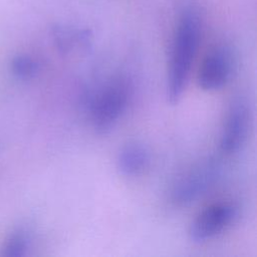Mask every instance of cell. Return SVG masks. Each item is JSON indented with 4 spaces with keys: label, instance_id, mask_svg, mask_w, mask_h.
Returning a JSON list of instances; mask_svg holds the SVG:
<instances>
[{
    "label": "cell",
    "instance_id": "3",
    "mask_svg": "<svg viewBox=\"0 0 257 257\" xmlns=\"http://www.w3.org/2000/svg\"><path fill=\"white\" fill-rule=\"evenodd\" d=\"M221 170V163L214 157L198 162L177 180L171 193L172 201L179 206L195 202L214 186Z\"/></svg>",
    "mask_w": 257,
    "mask_h": 257
},
{
    "label": "cell",
    "instance_id": "6",
    "mask_svg": "<svg viewBox=\"0 0 257 257\" xmlns=\"http://www.w3.org/2000/svg\"><path fill=\"white\" fill-rule=\"evenodd\" d=\"M249 130V108L245 99L235 98L229 106L220 138V148L231 154L245 143Z\"/></svg>",
    "mask_w": 257,
    "mask_h": 257
},
{
    "label": "cell",
    "instance_id": "8",
    "mask_svg": "<svg viewBox=\"0 0 257 257\" xmlns=\"http://www.w3.org/2000/svg\"><path fill=\"white\" fill-rule=\"evenodd\" d=\"M151 156L148 148L139 142H130L122 146L116 158L119 173L126 177L143 173L149 166Z\"/></svg>",
    "mask_w": 257,
    "mask_h": 257
},
{
    "label": "cell",
    "instance_id": "1",
    "mask_svg": "<svg viewBox=\"0 0 257 257\" xmlns=\"http://www.w3.org/2000/svg\"><path fill=\"white\" fill-rule=\"evenodd\" d=\"M201 36V21L194 9L183 11L173 38L167 79V96L170 103L181 98L189 78Z\"/></svg>",
    "mask_w": 257,
    "mask_h": 257
},
{
    "label": "cell",
    "instance_id": "4",
    "mask_svg": "<svg viewBox=\"0 0 257 257\" xmlns=\"http://www.w3.org/2000/svg\"><path fill=\"white\" fill-rule=\"evenodd\" d=\"M237 207L231 203H216L205 208L192 222L189 237L195 243H203L226 229L236 219Z\"/></svg>",
    "mask_w": 257,
    "mask_h": 257
},
{
    "label": "cell",
    "instance_id": "2",
    "mask_svg": "<svg viewBox=\"0 0 257 257\" xmlns=\"http://www.w3.org/2000/svg\"><path fill=\"white\" fill-rule=\"evenodd\" d=\"M131 97V86L123 77L110 80L92 99L90 119L98 134L110 132L125 111Z\"/></svg>",
    "mask_w": 257,
    "mask_h": 257
},
{
    "label": "cell",
    "instance_id": "9",
    "mask_svg": "<svg viewBox=\"0 0 257 257\" xmlns=\"http://www.w3.org/2000/svg\"><path fill=\"white\" fill-rule=\"evenodd\" d=\"M12 71L20 78L27 79L34 77L39 71V63L29 55H19L12 60Z\"/></svg>",
    "mask_w": 257,
    "mask_h": 257
},
{
    "label": "cell",
    "instance_id": "10",
    "mask_svg": "<svg viewBox=\"0 0 257 257\" xmlns=\"http://www.w3.org/2000/svg\"><path fill=\"white\" fill-rule=\"evenodd\" d=\"M28 245V239L25 234L17 233L8 242L6 246L5 254L8 256H20L23 255Z\"/></svg>",
    "mask_w": 257,
    "mask_h": 257
},
{
    "label": "cell",
    "instance_id": "7",
    "mask_svg": "<svg viewBox=\"0 0 257 257\" xmlns=\"http://www.w3.org/2000/svg\"><path fill=\"white\" fill-rule=\"evenodd\" d=\"M52 36L57 49L64 54L85 52L92 43L90 31L78 27L56 26L52 30Z\"/></svg>",
    "mask_w": 257,
    "mask_h": 257
},
{
    "label": "cell",
    "instance_id": "5",
    "mask_svg": "<svg viewBox=\"0 0 257 257\" xmlns=\"http://www.w3.org/2000/svg\"><path fill=\"white\" fill-rule=\"evenodd\" d=\"M234 65L231 49L227 46H217L204 58L198 72V83L205 90L221 88L229 80Z\"/></svg>",
    "mask_w": 257,
    "mask_h": 257
}]
</instances>
